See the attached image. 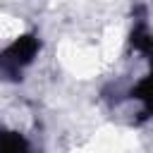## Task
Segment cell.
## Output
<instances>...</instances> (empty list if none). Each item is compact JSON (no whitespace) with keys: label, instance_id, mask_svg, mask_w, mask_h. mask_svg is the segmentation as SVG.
<instances>
[{"label":"cell","instance_id":"2","mask_svg":"<svg viewBox=\"0 0 153 153\" xmlns=\"http://www.w3.org/2000/svg\"><path fill=\"white\" fill-rule=\"evenodd\" d=\"M131 45H134V50H139L141 55H148V53H151V31H148L146 19H139V24L134 26Z\"/></svg>","mask_w":153,"mask_h":153},{"label":"cell","instance_id":"3","mask_svg":"<svg viewBox=\"0 0 153 153\" xmlns=\"http://www.w3.org/2000/svg\"><path fill=\"white\" fill-rule=\"evenodd\" d=\"M29 143L24 141L22 134L17 131H0V151L2 153H19V151H26Z\"/></svg>","mask_w":153,"mask_h":153},{"label":"cell","instance_id":"1","mask_svg":"<svg viewBox=\"0 0 153 153\" xmlns=\"http://www.w3.org/2000/svg\"><path fill=\"white\" fill-rule=\"evenodd\" d=\"M41 50V41L36 33H26L19 36L14 43H10L2 53H0V74H5L7 79H22L24 67H29L33 62V57Z\"/></svg>","mask_w":153,"mask_h":153}]
</instances>
